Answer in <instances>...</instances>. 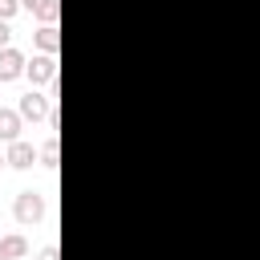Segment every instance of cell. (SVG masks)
Wrapping results in <instances>:
<instances>
[{
  "label": "cell",
  "instance_id": "cell-3",
  "mask_svg": "<svg viewBox=\"0 0 260 260\" xmlns=\"http://www.w3.org/2000/svg\"><path fill=\"white\" fill-rule=\"evenodd\" d=\"M24 73H28L32 85H41V81H57V57L41 53V57H32V61L24 65Z\"/></svg>",
  "mask_w": 260,
  "mask_h": 260
},
{
  "label": "cell",
  "instance_id": "cell-15",
  "mask_svg": "<svg viewBox=\"0 0 260 260\" xmlns=\"http://www.w3.org/2000/svg\"><path fill=\"white\" fill-rule=\"evenodd\" d=\"M4 162H8V154H0V167H4Z\"/></svg>",
  "mask_w": 260,
  "mask_h": 260
},
{
  "label": "cell",
  "instance_id": "cell-11",
  "mask_svg": "<svg viewBox=\"0 0 260 260\" xmlns=\"http://www.w3.org/2000/svg\"><path fill=\"white\" fill-rule=\"evenodd\" d=\"M16 8H20V0H0V20H12Z\"/></svg>",
  "mask_w": 260,
  "mask_h": 260
},
{
  "label": "cell",
  "instance_id": "cell-5",
  "mask_svg": "<svg viewBox=\"0 0 260 260\" xmlns=\"http://www.w3.org/2000/svg\"><path fill=\"white\" fill-rule=\"evenodd\" d=\"M32 162H37V150H32V142H24V138L8 142V167H16V171H28Z\"/></svg>",
  "mask_w": 260,
  "mask_h": 260
},
{
  "label": "cell",
  "instance_id": "cell-13",
  "mask_svg": "<svg viewBox=\"0 0 260 260\" xmlns=\"http://www.w3.org/2000/svg\"><path fill=\"white\" fill-rule=\"evenodd\" d=\"M8 41H12V28H8V20H0V49H8Z\"/></svg>",
  "mask_w": 260,
  "mask_h": 260
},
{
  "label": "cell",
  "instance_id": "cell-14",
  "mask_svg": "<svg viewBox=\"0 0 260 260\" xmlns=\"http://www.w3.org/2000/svg\"><path fill=\"white\" fill-rule=\"evenodd\" d=\"M20 4H24L28 12H41V8H45V0H20Z\"/></svg>",
  "mask_w": 260,
  "mask_h": 260
},
{
  "label": "cell",
  "instance_id": "cell-9",
  "mask_svg": "<svg viewBox=\"0 0 260 260\" xmlns=\"http://www.w3.org/2000/svg\"><path fill=\"white\" fill-rule=\"evenodd\" d=\"M41 162H45V167H49V171H53V167H57V134H49V142H45V146H41Z\"/></svg>",
  "mask_w": 260,
  "mask_h": 260
},
{
  "label": "cell",
  "instance_id": "cell-10",
  "mask_svg": "<svg viewBox=\"0 0 260 260\" xmlns=\"http://www.w3.org/2000/svg\"><path fill=\"white\" fill-rule=\"evenodd\" d=\"M37 16H41V20H45V24H53V20H57V16H61V0H45V8H41V12H37Z\"/></svg>",
  "mask_w": 260,
  "mask_h": 260
},
{
  "label": "cell",
  "instance_id": "cell-6",
  "mask_svg": "<svg viewBox=\"0 0 260 260\" xmlns=\"http://www.w3.org/2000/svg\"><path fill=\"white\" fill-rule=\"evenodd\" d=\"M20 138V110L0 106V142H16Z\"/></svg>",
  "mask_w": 260,
  "mask_h": 260
},
{
  "label": "cell",
  "instance_id": "cell-7",
  "mask_svg": "<svg viewBox=\"0 0 260 260\" xmlns=\"http://www.w3.org/2000/svg\"><path fill=\"white\" fill-rule=\"evenodd\" d=\"M0 248H4V256H8V260H24V256H28V240H24L20 232L0 236Z\"/></svg>",
  "mask_w": 260,
  "mask_h": 260
},
{
  "label": "cell",
  "instance_id": "cell-8",
  "mask_svg": "<svg viewBox=\"0 0 260 260\" xmlns=\"http://www.w3.org/2000/svg\"><path fill=\"white\" fill-rule=\"evenodd\" d=\"M37 45H41V53H57V45H61V37H57V24H41L37 28Z\"/></svg>",
  "mask_w": 260,
  "mask_h": 260
},
{
  "label": "cell",
  "instance_id": "cell-12",
  "mask_svg": "<svg viewBox=\"0 0 260 260\" xmlns=\"http://www.w3.org/2000/svg\"><path fill=\"white\" fill-rule=\"evenodd\" d=\"M37 260H61V252H57V244H45V248L37 252Z\"/></svg>",
  "mask_w": 260,
  "mask_h": 260
},
{
  "label": "cell",
  "instance_id": "cell-2",
  "mask_svg": "<svg viewBox=\"0 0 260 260\" xmlns=\"http://www.w3.org/2000/svg\"><path fill=\"white\" fill-rule=\"evenodd\" d=\"M20 118H28V122H41V118H49L53 114V98H45V93H37V89H28L24 98H20Z\"/></svg>",
  "mask_w": 260,
  "mask_h": 260
},
{
  "label": "cell",
  "instance_id": "cell-16",
  "mask_svg": "<svg viewBox=\"0 0 260 260\" xmlns=\"http://www.w3.org/2000/svg\"><path fill=\"white\" fill-rule=\"evenodd\" d=\"M0 260H8V256H4V248H0Z\"/></svg>",
  "mask_w": 260,
  "mask_h": 260
},
{
  "label": "cell",
  "instance_id": "cell-4",
  "mask_svg": "<svg viewBox=\"0 0 260 260\" xmlns=\"http://www.w3.org/2000/svg\"><path fill=\"white\" fill-rule=\"evenodd\" d=\"M24 65H28V61H24L20 49H12V45L0 49V81H16V77L24 73Z\"/></svg>",
  "mask_w": 260,
  "mask_h": 260
},
{
  "label": "cell",
  "instance_id": "cell-1",
  "mask_svg": "<svg viewBox=\"0 0 260 260\" xmlns=\"http://www.w3.org/2000/svg\"><path fill=\"white\" fill-rule=\"evenodd\" d=\"M12 215H16L20 228H32V223L45 215V199H41L37 191H20V195L12 199Z\"/></svg>",
  "mask_w": 260,
  "mask_h": 260
}]
</instances>
